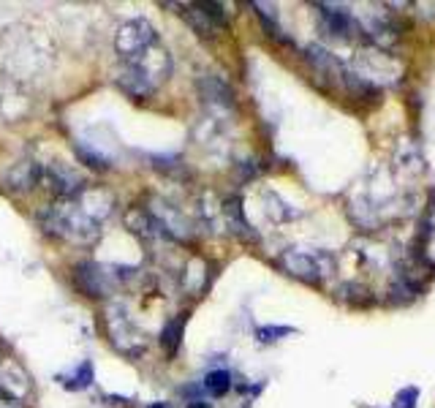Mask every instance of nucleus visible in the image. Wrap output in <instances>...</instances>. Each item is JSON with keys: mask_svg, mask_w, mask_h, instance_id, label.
I'll list each match as a JSON object with an SVG mask.
<instances>
[{"mask_svg": "<svg viewBox=\"0 0 435 408\" xmlns=\"http://www.w3.org/2000/svg\"><path fill=\"white\" fill-rule=\"evenodd\" d=\"M117 84H120V90L128 93L131 98H150V96L158 90L155 77H153L139 60L123 63V68H120V74H117Z\"/></svg>", "mask_w": 435, "mask_h": 408, "instance_id": "5", "label": "nucleus"}, {"mask_svg": "<svg viewBox=\"0 0 435 408\" xmlns=\"http://www.w3.org/2000/svg\"><path fill=\"white\" fill-rule=\"evenodd\" d=\"M74 150H77V156H79L82 163H87V166H93V169H109L107 156L96 153V150H93V147H87L84 142H77V144H74Z\"/></svg>", "mask_w": 435, "mask_h": 408, "instance_id": "16", "label": "nucleus"}, {"mask_svg": "<svg viewBox=\"0 0 435 408\" xmlns=\"http://www.w3.org/2000/svg\"><path fill=\"white\" fill-rule=\"evenodd\" d=\"M41 223H44V229L52 232L54 237L68 240V243H74V245L96 243L98 234H101V223L87 216L74 199H68V202H54L49 210L41 213Z\"/></svg>", "mask_w": 435, "mask_h": 408, "instance_id": "1", "label": "nucleus"}, {"mask_svg": "<svg viewBox=\"0 0 435 408\" xmlns=\"http://www.w3.org/2000/svg\"><path fill=\"white\" fill-rule=\"evenodd\" d=\"M0 408H25V403H22V398L3 395V392H0Z\"/></svg>", "mask_w": 435, "mask_h": 408, "instance_id": "21", "label": "nucleus"}, {"mask_svg": "<svg viewBox=\"0 0 435 408\" xmlns=\"http://www.w3.org/2000/svg\"><path fill=\"white\" fill-rule=\"evenodd\" d=\"M44 180V166L36 158H22V161L11 163L3 174V186L14 193H27Z\"/></svg>", "mask_w": 435, "mask_h": 408, "instance_id": "6", "label": "nucleus"}, {"mask_svg": "<svg viewBox=\"0 0 435 408\" xmlns=\"http://www.w3.org/2000/svg\"><path fill=\"white\" fill-rule=\"evenodd\" d=\"M204 389H207L213 398H223V395L231 389V376H229L226 370H213V373H207V379H204Z\"/></svg>", "mask_w": 435, "mask_h": 408, "instance_id": "14", "label": "nucleus"}, {"mask_svg": "<svg viewBox=\"0 0 435 408\" xmlns=\"http://www.w3.org/2000/svg\"><path fill=\"white\" fill-rule=\"evenodd\" d=\"M280 264H283V270L291 272L294 278L305 280V283H319V280H321V267H319V262H316L313 256H307V253L286 250V253L280 256Z\"/></svg>", "mask_w": 435, "mask_h": 408, "instance_id": "8", "label": "nucleus"}, {"mask_svg": "<svg viewBox=\"0 0 435 408\" xmlns=\"http://www.w3.org/2000/svg\"><path fill=\"white\" fill-rule=\"evenodd\" d=\"M188 22L193 25V30L199 33V36H213L215 33V22L199 8V6H188Z\"/></svg>", "mask_w": 435, "mask_h": 408, "instance_id": "15", "label": "nucleus"}, {"mask_svg": "<svg viewBox=\"0 0 435 408\" xmlns=\"http://www.w3.org/2000/svg\"><path fill=\"white\" fill-rule=\"evenodd\" d=\"M155 44H158V33L147 20H128L120 25L117 36H114V47H117V54L123 57V63L144 54Z\"/></svg>", "mask_w": 435, "mask_h": 408, "instance_id": "2", "label": "nucleus"}, {"mask_svg": "<svg viewBox=\"0 0 435 408\" xmlns=\"http://www.w3.org/2000/svg\"><path fill=\"white\" fill-rule=\"evenodd\" d=\"M185 322H188V313H180L177 319L166 322V326H163L161 346L169 354H174L177 349H180V343H183V332H185Z\"/></svg>", "mask_w": 435, "mask_h": 408, "instance_id": "12", "label": "nucleus"}, {"mask_svg": "<svg viewBox=\"0 0 435 408\" xmlns=\"http://www.w3.org/2000/svg\"><path fill=\"white\" fill-rule=\"evenodd\" d=\"M44 180L47 186L52 188V193L60 202H68V199H77L82 190L87 188L84 177H82L77 169H71L68 163H52L44 169Z\"/></svg>", "mask_w": 435, "mask_h": 408, "instance_id": "4", "label": "nucleus"}, {"mask_svg": "<svg viewBox=\"0 0 435 408\" xmlns=\"http://www.w3.org/2000/svg\"><path fill=\"white\" fill-rule=\"evenodd\" d=\"M416 398H419V389H416V386H406L403 392H397L395 408H413L416 406Z\"/></svg>", "mask_w": 435, "mask_h": 408, "instance_id": "20", "label": "nucleus"}, {"mask_svg": "<svg viewBox=\"0 0 435 408\" xmlns=\"http://www.w3.org/2000/svg\"><path fill=\"white\" fill-rule=\"evenodd\" d=\"M199 96H201L204 104H210V107H223V109L234 107V93H231V87L220 80V77H213V74H207V77L199 80Z\"/></svg>", "mask_w": 435, "mask_h": 408, "instance_id": "10", "label": "nucleus"}, {"mask_svg": "<svg viewBox=\"0 0 435 408\" xmlns=\"http://www.w3.org/2000/svg\"><path fill=\"white\" fill-rule=\"evenodd\" d=\"M107 324H109V335H112L114 346H117L123 354L139 356V354L144 352V340H142L139 329H136L134 322L128 319L125 310H120V308H109Z\"/></svg>", "mask_w": 435, "mask_h": 408, "instance_id": "3", "label": "nucleus"}, {"mask_svg": "<svg viewBox=\"0 0 435 408\" xmlns=\"http://www.w3.org/2000/svg\"><path fill=\"white\" fill-rule=\"evenodd\" d=\"M196 6H199V8H201V11H204L218 27L226 25V14H223V6H220V3H196Z\"/></svg>", "mask_w": 435, "mask_h": 408, "instance_id": "19", "label": "nucleus"}, {"mask_svg": "<svg viewBox=\"0 0 435 408\" xmlns=\"http://www.w3.org/2000/svg\"><path fill=\"white\" fill-rule=\"evenodd\" d=\"M74 202H77L82 210L93 218V220H98V223H101V220L112 213V207H114V199H112V193H109V190L90 188V186L82 190Z\"/></svg>", "mask_w": 435, "mask_h": 408, "instance_id": "9", "label": "nucleus"}, {"mask_svg": "<svg viewBox=\"0 0 435 408\" xmlns=\"http://www.w3.org/2000/svg\"><path fill=\"white\" fill-rule=\"evenodd\" d=\"M150 408H169V406H150Z\"/></svg>", "mask_w": 435, "mask_h": 408, "instance_id": "22", "label": "nucleus"}, {"mask_svg": "<svg viewBox=\"0 0 435 408\" xmlns=\"http://www.w3.org/2000/svg\"><path fill=\"white\" fill-rule=\"evenodd\" d=\"M286 335H294V326H259L256 329V338L261 343H272V340H280Z\"/></svg>", "mask_w": 435, "mask_h": 408, "instance_id": "17", "label": "nucleus"}, {"mask_svg": "<svg viewBox=\"0 0 435 408\" xmlns=\"http://www.w3.org/2000/svg\"><path fill=\"white\" fill-rule=\"evenodd\" d=\"M77 283L79 289L93 299H101L114 294V280L101 264H93V262H82L77 264Z\"/></svg>", "mask_w": 435, "mask_h": 408, "instance_id": "7", "label": "nucleus"}, {"mask_svg": "<svg viewBox=\"0 0 435 408\" xmlns=\"http://www.w3.org/2000/svg\"><path fill=\"white\" fill-rule=\"evenodd\" d=\"M226 218H229V226H231V232H234L237 237H243V240H256V232L250 229V223H247L243 216L240 199H229V202H226Z\"/></svg>", "mask_w": 435, "mask_h": 408, "instance_id": "11", "label": "nucleus"}, {"mask_svg": "<svg viewBox=\"0 0 435 408\" xmlns=\"http://www.w3.org/2000/svg\"><path fill=\"white\" fill-rule=\"evenodd\" d=\"M324 22H326V27H329L332 36H340V38L351 36V20H349L346 11H335V8L324 6Z\"/></svg>", "mask_w": 435, "mask_h": 408, "instance_id": "13", "label": "nucleus"}, {"mask_svg": "<svg viewBox=\"0 0 435 408\" xmlns=\"http://www.w3.org/2000/svg\"><path fill=\"white\" fill-rule=\"evenodd\" d=\"M90 384H93V365H90V362H82V368L77 370L74 381H68L66 386H68V389H87Z\"/></svg>", "mask_w": 435, "mask_h": 408, "instance_id": "18", "label": "nucleus"}]
</instances>
